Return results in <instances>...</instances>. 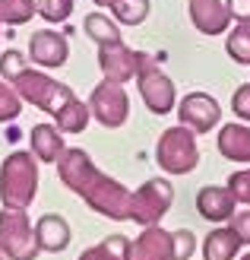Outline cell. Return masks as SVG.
<instances>
[{"label":"cell","instance_id":"6da1fadb","mask_svg":"<svg viewBox=\"0 0 250 260\" xmlns=\"http://www.w3.org/2000/svg\"><path fill=\"white\" fill-rule=\"evenodd\" d=\"M57 172L63 184L73 193H80L95 213L108 219H130V197L133 193L104 172H98L86 149H63V155L57 159Z\"/></svg>","mask_w":250,"mask_h":260},{"label":"cell","instance_id":"7a4b0ae2","mask_svg":"<svg viewBox=\"0 0 250 260\" xmlns=\"http://www.w3.org/2000/svg\"><path fill=\"white\" fill-rule=\"evenodd\" d=\"M38 190V159L25 149H16L4 159V168H0V197H4V206H13V210H25L35 200Z\"/></svg>","mask_w":250,"mask_h":260},{"label":"cell","instance_id":"3957f363","mask_svg":"<svg viewBox=\"0 0 250 260\" xmlns=\"http://www.w3.org/2000/svg\"><path fill=\"white\" fill-rule=\"evenodd\" d=\"M13 89L19 92V99H25L29 105L35 108H42L48 114H57L67 102L73 99V89L67 83H57L54 76H48L42 70H32V67H25L22 73L13 76Z\"/></svg>","mask_w":250,"mask_h":260},{"label":"cell","instance_id":"277c9868","mask_svg":"<svg viewBox=\"0 0 250 260\" xmlns=\"http://www.w3.org/2000/svg\"><path fill=\"white\" fill-rule=\"evenodd\" d=\"M155 159L165 168L168 175H187L200 162V149H196V137L190 127H168L159 137V146H155Z\"/></svg>","mask_w":250,"mask_h":260},{"label":"cell","instance_id":"5b68a950","mask_svg":"<svg viewBox=\"0 0 250 260\" xmlns=\"http://www.w3.org/2000/svg\"><path fill=\"white\" fill-rule=\"evenodd\" d=\"M136 86H139V95H142V102H146V108L152 114L174 111V102H177L174 83H171V76L149 54H142V51H139V60H136Z\"/></svg>","mask_w":250,"mask_h":260},{"label":"cell","instance_id":"8992f818","mask_svg":"<svg viewBox=\"0 0 250 260\" xmlns=\"http://www.w3.org/2000/svg\"><path fill=\"white\" fill-rule=\"evenodd\" d=\"M0 248L13 260H35L38 257L42 248H38L35 229L22 210H13V206L0 210Z\"/></svg>","mask_w":250,"mask_h":260},{"label":"cell","instance_id":"52a82bcc","mask_svg":"<svg viewBox=\"0 0 250 260\" xmlns=\"http://www.w3.org/2000/svg\"><path fill=\"white\" fill-rule=\"evenodd\" d=\"M171 200H174V187L165 178H152L139 190H133V197H130V219L139 225H155L168 213Z\"/></svg>","mask_w":250,"mask_h":260},{"label":"cell","instance_id":"ba28073f","mask_svg":"<svg viewBox=\"0 0 250 260\" xmlns=\"http://www.w3.org/2000/svg\"><path fill=\"white\" fill-rule=\"evenodd\" d=\"M89 111L101 127H121L130 118V99L124 92V83L101 80L89 95Z\"/></svg>","mask_w":250,"mask_h":260},{"label":"cell","instance_id":"9c48e42d","mask_svg":"<svg viewBox=\"0 0 250 260\" xmlns=\"http://www.w3.org/2000/svg\"><path fill=\"white\" fill-rule=\"evenodd\" d=\"M177 118H181L184 127H190L193 134H206V130H212L219 124L222 108H219V102L209 92H190V95L181 99Z\"/></svg>","mask_w":250,"mask_h":260},{"label":"cell","instance_id":"30bf717a","mask_svg":"<svg viewBox=\"0 0 250 260\" xmlns=\"http://www.w3.org/2000/svg\"><path fill=\"white\" fill-rule=\"evenodd\" d=\"M136 60H139V51H130L124 42L98 45V67L104 73V80H114V83L133 80L136 76Z\"/></svg>","mask_w":250,"mask_h":260},{"label":"cell","instance_id":"8fae6325","mask_svg":"<svg viewBox=\"0 0 250 260\" xmlns=\"http://www.w3.org/2000/svg\"><path fill=\"white\" fill-rule=\"evenodd\" d=\"M171 232H165L159 222L142 225V235L136 241H127L124 260H171Z\"/></svg>","mask_w":250,"mask_h":260},{"label":"cell","instance_id":"7c38bea8","mask_svg":"<svg viewBox=\"0 0 250 260\" xmlns=\"http://www.w3.org/2000/svg\"><path fill=\"white\" fill-rule=\"evenodd\" d=\"M29 57L38 67H63L67 57H70V45H67V38L54 29H38L29 38Z\"/></svg>","mask_w":250,"mask_h":260},{"label":"cell","instance_id":"4fadbf2b","mask_svg":"<svg viewBox=\"0 0 250 260\" xmlns=\"http://www.w3.org/2000/svg\"><path fill=\"white\" fill-rule=\"evenodd\" d=\"M190 22L203 35H222L228 29V7L225 0H190Z\"/></svg>","mask_w":250,"mask_h":260},{"label":"cell","instance_id":"5bb4252c","mask_svg":"<svg viewBox=\"0 0 250 260\" xmlns=\"http://www.w3.org/2000/svg\"><path fill=\"white\" fill-rule=\"evenodd\" d=\"M234 200L228 187H203L200 193H196V213H200L203 219H209V222H225V219H231L234 213Z\"/></svg>","mask_w":250,"mask_h":260},{"label":"cell","instance_id":"9a60e30c","mask_svg":"<svg viewBox=\"0 0 250 260\" xmlns=\"http://www.w3.org/2000/svg\"><path fill=\"white\" fill-rule=\"evenodd\" d=\"M35 238H38V248L51 251V254H60L63 248L70 244V225L63 216H42L35 225Z\"/></svg>","mask_w":250,"mask_h":260},{"label":"cell","instance_id":"2e32d148","mask_svg":"<svg viewBox=\"0 0 250 260\" xmlns=\"http://www.w3.org/2000/svg\"><path fill=\"white\" fill-rule=\"evenodd\" d=\"M63 134L54 124H35L32 127V155L38 162H51L54 165L60 155H63Z\"/></svg>","mask_w":250,"mask_h":260},{"label":"cell","instance_id":"e0dca14e","mask_svg":"<svg viewBox=\"0 0 250 260\" xmlns=\"http://www.w3.org/2000/svg\"><path fill=\"white\" fill-rule=\"evenodd\" d=\"M219 152L231 162H250V127L225 124L219 130Z\"/></svg>","mask_w":250,"mask_h":260},{"label":"cell","instance_id":"ac0fdd59","mask_svg":"<svg viewBox=\"0 0 250 260\" xmlns=\"http://www.w3.org/2000/svg\"><path fill=\"white\" fill-rule=\"evenodd\" d=\"M241 248V238L234 235V229H216L206 235V244H203V260H231Z\"/></svg>","mask_w":250,"mask_h":260},{"label":"cell","instance_id":"d6986e66","mask_svg":"<svg viewBox=\"0 0 250 260\" xmlns=\"http://www.w3.org/2000/svg\"><path fill=\"white\" fill-rule=\"evenodd\" d=\"M89 118H92L89 105L73 95L67 105H63V108L54 114V127L60 130V134H83V130L89 127Z\"/></svg>","mask_w":250,"mask_h":260},{"label":"cell","instance_id":"ffe728a7","mask_svg":"<svg viewBox=\"0 0 250 260\" xmlns=\"http://www.w3.org/2000/svg\"><path fill=\"white\" fill-rule=\"evenodd\" d=\"M86 35L92 38L95 45H104V42H121V29H117V22L111 16H104V13H89L86 22H83Z\"/></svg>","mask_w":250,"mask_h":260},{"label":"cell","instance_id":"44dd1931","mask_svg":"<svg viewBox=\"0 0 250 260\" xmlns=\"http://www.w3.org/2000/svg\"><path fill=\"white\" fill-rule=\"evenodd\" d=\"M111 13H114V22L139 25V22H146V16H149V0H114Z\"/></svg>","mask_w":250,"mask_h":260},{"label":"cell","instance_id":"7402d4cb","mask_svg":"<svg viewBox=\"0 0 250 260\" xmlns=\"http://www.w3.org/2000/svg\"><path fill=\"white\" fill-rule=\"evenodd\" d=\"M225 51L234 63H250V22H238L225 38Z\"/></svg>","mask_w":250,"mask_h":260},{"label":"cell","instance_id":"603a6c76","mask_svg":"<svg viewBox=\"0 0 250 260\" xmlns=\"http://www.w3.org/2000/svg\"><path fill=\"white\" fill-rule=\"evenodd\" d=\"M124 251H127V238L124 235H111L101 244H95V248H89L80 260H124Z\"/></svg>","mask_w":250,"mask_h":260},{"label":"cell","instance_id":"cb8c5ba5","mask_svg":"<svg viewBox=\"0 0 250 260\" xmlns=\"http://www.w3.org/2000/svg\"><path fill=\"white\" fill-rule=\"evenodd\" d=\"M35 16V0H0V19L10 25H22Z\"/></svg>","mask_w":250,"mask_h":260},{"label":"cell","instance_id":"d4e9b609","mask_svg":"<svg viewBox=\"0 0 250 260\" xmlns=\"http://www.w3.org/2000/svg\"><path fill=\"white\" fill-rule=\"evenodd\" d=\"M35 13L45 22H63L73 13V0H35Z\"/></svg>","mask_w":250,"mask_h":260},{"label":"cell","instance_id":"484cf974","mask_svg":"<svg viewBox=\"0 0 250 260\" xmlns=\"http://www.w3.org/2000/svg\"><path fill=\"white\" fill-rule=\"evenodd\" d=\"M19 111H22V99H19V92L0 80V124H4V121H16Z\"/></svg>","mask_w":250,"mask_h":260},{"label":"cell","instance_id":"4316f807","mask_svg":"<svg viewBox=\"0 0 250 260\" xmlns=\"http://www.w3.org/2000/svg\"><path fill=\"white\" fill-rule=\"evenodd\" d=\"M171 260H190L193 248H196V235L190 229H177V232H171Z\"/></svg>","mask_w":250,"mask_h":260},{"label":"cell","instance_id":"83f0119b","mask_svg":"<svg viewBox=\"0 0 250 260\" xmlns=\"http://www.w3.org/2000/svg\"><path fill=\"white\" fill-rule=\"evenodd\" d=\"M29 63H25V54L22 51H16V48H10V51H4V57H0V73H4V80H13L16 73H22Z\"/></svg>","mask_w":250,"mask_h":260},{"label":"cell","instance_id":"f1b7e54d","mask_svg":"<svg viewBox=\"0 0 250 260\" xmlns=\"http://www.w3.org/2000/svg\"><path fill=\"white\" fill-rule=\"evenodd\" d=\"M228 190H231V197L238 200V203H250V168H244V172H238V175H231Z\"/></svg>","mask_w":250,"mask_h":260},{"label":"cell","instance_id":"f546056e","mask_svg":"<svg viewBox=\"0 0 250 260\" xmlns=\"http://www.w3.org/2000/svg\"><path fill=\"white\" fill-rule=\"evenodd\" d=\"M231 108H234V114H238L241 121H250V83L238 86V92L231 99Z\"/></svg>","mask_w":250,"mask_h":260},{"label":"cell","instance_id":"4dcf8cb0","mask_svg":"<svg viewBox=\"0 0 250 260\" xmlns=\"http://www.w3.org/2000/svg\"><path fill=\"white\" fill-rule=\"evenodd\" d=\"M225 7L234 22H250V0H225Z\"/></svg>","mask_w":250,"mask_h":260},{"label":"cell","instance_id":"1f68e13d","mask_svg":"<svg viewBox=\"0 0 250 260\" xmlns=\"http://www.w3.org/2000/svg\"><path fill=\"white\" fill-rule=\"evenodd\" d=\"M231 229H234V235L241 238V244H250V210L234 216L231 219Z\"/></svg>","mask_w":250,"mask_h":260},{"label":"cell","instance_id":"d6a6232c","mask_svg":"<svg viewBox=\"0 0 250 260\" xmlns=\"http://www.w3.org/2000/svg\"><path fill=\"white\" fill-rule=\"evenodd\" d=\"M95 4H98V7H111V4H114V0H95Z\"/></svg>","mask_w":250,"mask_h":260},{"label":"cell","instance_id":"836d02e7","mask_svg":"<svg viewBox=\"0 0 250 260\" xmlns=\"http://www.w3.org/2000/svg\"><path fill=\"white\" fill-rule=\"evenodd\" d=\"M0 260H7V254H4V248H0Z\"/></svg>","mask_w":250,"mask_h":260},{"label":"cell","instance_id":"e575fe53","mask_svg":"<svg viewBox=\"0 0 250 260\" xmlns=\"http://www.w3.org/2000/svg\"><path fill=\"white\" fill-rule=\"evenodd\" d=\"M241 260H250V254H244V257H241Z\"/></svg>","mask_w":250,"mask_h":260},{"label":"cell","instance_id":"d590c367","mask_svg":"<svg viewBox=\"0 0 250 260\" xmlns=\"http://www.w3.org/2000/svg\"><path fill=\"white\" fill-rule=\"evenodd\" d=\"M0 22H4V19H0Z\"/></svg>","mask_w":250,"mask_h":260}]
</instances>
